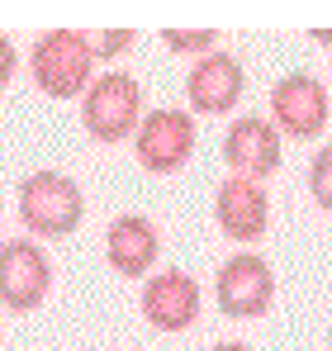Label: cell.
Returning <instances> with one entry per match:
<instances>
[{
	"instance_id": "obj_14",
	"label": "cell",
	"mask_w": 332,
	"mask_h": 351,
	"mask_svg": "<svg viewBox=\"0 0 332 351\" xmlns=\"http://www.w3.org/2000/svg\"><path fill=\"white\" fill-rule=\"evenodd\" d=\"M81 38H86V53L95 62L119 58V53L133 48V29H100V34H81Z\"/></svg>"
},
{
	"instance_id": "obj_8",
	"label": "cell",
	"mask_w": 332,
	"mask_h": 351,
	"mask_svg": "<svg viewBox=\"0 0 332 351\" xmlns=\"http://www.w3.org/2000/svg\"><path fill=\"white\" fill-rule=\"evenodd\" d=\"M280 133L271 119L261 114H242L233 119V128H228V138H223V162H228V171L242 176V180H266V176L280 171Z\"/></svg>"
},
{
	"instance_id": "obj_6",
	"label": "cell",
	"mask_w": 332,
	"mask_h": 351,
	"mask_svg": "<svg viewBox=\"0 0 332 351\" xmlns=\"http://www.w3.org/2000/svg\"><path fill=\"white\" fill-rule=\"evenodd\" d=\"M214 299H219V308L228 318H261L276 304V276L257 252H237L219 266Z\"/></svg>"
},
{
	"instance_id": "obj_13",
	"label": "cell",
	"mask_w": 332,
	"mask_h": 351,
	"mask_svg": "<svg viewBox=\"0 0 332 351\" xmlns=\"http://www.w3.org/2000/svg\"><path fill=\"white\" fill-rule=\"evenodd\" d=\"M309 195H313L318 209H328V214H332V143H328V147H318L313 162H309Z\"/></svg>"
},
{
	"instance_id": "obj_17",
	"label": "cell",
	"mask_w": 332,
	"mask_h": 351,
	"mask_svg": "<svg viewBox=\"0 0 332 351\" xmlns=\"http://www.w3.org/2000/svg\"><path fill=\"white\" fill-rule=\"evenodd\" d=\"M209 351H252L247 342H219V347H209Z\"/></svg>"
},
{
	"instance_id": "obj_15",
	"label": "cell",
	"mask_w": 332,
	"mask_h": 351,
	"mask_svg": "<svg viewBox=\"0 0 332 351\" xmlns=\"http://www.w3.org/2000/svg\"><path fill=\"white\" fill-rule=\"evenodd\" d=\"M162 43L171 48V53H214L219 29H166Z\"/></svg>"
},
{
	"instance_id": "obj_9",
	"label": "cell",
	"mask_w": 332,
	"mask_h": 351,
	"mask_svg": "<svg viewBox=\"0 0 332 351\" xmlns=\"http://www.w3.org/2000/svg\"><path fill=\"white\" fill-rule=\"evenodd\" d=\"M143 318L157 332H185V328H195V318H200V285L185 271H176V266L157 271L143 285Z\"/></svg>"
},
{
	"instance_id": "obj_5",
	"label": "cell",
	"mask_w": 332,
	"mask_h": 351,
	"mask_svg": "<svg viewBox=\"0 0 332 351\" xmlns=\"http://www.w3.org/2000/svg\"><path fill=\"white\" fill-rule=\"evenodd\" d=\"M195 152V119L185 110H152L143 114L138 133H133V157L138 167L152 176H171L180 171Z\"/></svg>"
},
{
	"instance_id": "obj_7",
	"label": "cell",
	"mask_w": 332,
	"mask_h": 351,
	"mask_svg": "<svg viewBox=\"0 0 332 351\" xmlns=\"http://www.w3.org/2000/svg\"><path fill=\"white\" fill-rule=\"evenodd\" d=\"M271 119H276V133L318 138L328 128V90H323V81L309 76V71L280 76L276 90H271Z\"/></svg>"
},
{
	"instance_id": "obj_2",
	"label": "cell",
	"mask_w": 332,
	"mask_h": 351,
	"mask_svg": "<svg viewBox=\"0 0 332 351\" xmlns=\"http://www.w3.org/2000/svg\"><path fill=\"white\" fill-rule=\"evenodd\" d=\"M81 123L95 143H123L143 123V86L128 71H105L81 95Z\"/></svg>"
},
{
	"instance_id": "obj_11",
	"label": "cell",
	"mask_w": 332,
	"mask_h": 351,
	"mask_svg": "<svg viewBox=\"0 0 332 351\" xmlns=\"http://www.w3.org/2000/svg\"><path fill=\"white\" fill-rule=\"evenodd\" d=\"M214 219L233 242H257L271 228V199H266V190L257 180L228 176L219 185V195H214Z\"/></svg>"
},
{
	"instance_id": "obj_1",
	"label": "cell",
	"mask_w": 332,
	"mask_h": 351,
	"mask_svg": "<svg viewBox=\"0 0 332 351\" xmlns=\"http://www.w3.org/2000/svg\"><path fill=\"white\" fill-rule=\"evenodd\" d=\"M86 219V195L71 176L34 171L19 180V223L38 237H71Z\"/></svg>"
},
{
	"instance_id": "obj_4",
	"label": "cell",
	"mask_w": 332,
	"mask_h": 351,
	"mask_svg": "<svg viewBox=\"0 0 332 351\" xmlns=\"http://www.w3.org/2000/svg\"><path fill=\"white\" fill-rule=\"evenodd\" d=\"M53 290V261L38 242L10 237L0 242V304L10 313H34Z\"/></svg>"
},
{
	"instance_id": "obj_3",
	"label": "cell",
	"mask_w": 332,
	"mask_h": 351,
	"mask_svg": "<svg viewBox=\"0 0 332 351\" xmlns=\"http://www.w3.org/2000/svg\"><path fill=\"white\" fill-rule=\"evenodd\" d=\"M29 66H34V86L48 95V100H76L91 90V71H95V58L86 53V38L71 34V29H53L34 43L29 53Z\"/></svg>"
},
{
	"instance_id": "obj_18",
	"label": "cell",
	"mask_w": 332,
	"mask_h": 351,
	"mask_svg": "<svg viewBox=\"0 0 332 351\" xmlns=\"http://www.w3.org/2000/svg\"><path fill=\"white\" fill-rule=\"evenodd\" d=\"M313 43H332V29H318V34H313Z\"/></svg>"
},
{
	"instance_id": "obj_16",
	"label": "cell",
	"mask_w": 332,
	"mask_h": 351,
	"mask_svg": "<svg viewBox=\"0 0 332 351\" xmlns=\"http://www.w3.org/2000/svg\"><path fill=\"white\" fill-rule=\"evenodd\" d=\"M14 66H19V53H14V43L0 34V90L10 86V76H14Z\"/></svg>"
},
{
	"instance_id": "obj_12",
	"label": "cell",
	"mask_w": 332,
	"mask_h": 351,
	"mask_svg": "<svg viewBox=\"0 0 332 351\" xmlns=\"http://www.w3.org/2000/svg\"><path fill=\"white\" fill-rule=\"evenodd\" d=\"M157 252H162V237H157V228H152L143 214H123V219H114V223H110L105 256H110V266L123 276V280L147 276L152 261H157Z\"/></svg>"
},
{
	"instance_id": "obj_10",
	"label": "cell",
	"mask_w": 332,
	"mask_h": 351,
	"mask_svg": "<svg viewBox=\"0 0 332 351\" xmlns=\"http://www.w3.org/2000/svg\"><path fill=\"white\" fill-rule=\"evenodd\" d=\"M242 90H247V71L233 53H204L185 76L190 110H200V114H228L242 100Z\"/></svg>"
}]
</instances>
